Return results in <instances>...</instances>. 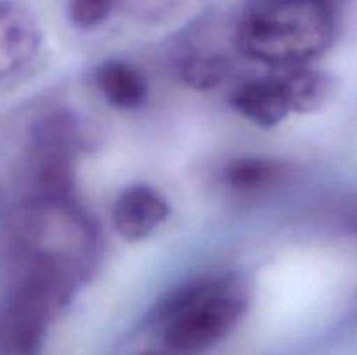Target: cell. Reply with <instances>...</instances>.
Returning a JSON list of instances; mask_svg holds the SVG:
<instances>
[{"instance_id": "9c48e42d", "label": "cell", "mask_w": 357, "mask_h": 355, "mask_svg": "<svg viewBox=\"0 0 357 355\" xmlns=\"http://www.w3.org/2000/svg\"><path fill=\"white\" fill-rule=\"evenodd\" d=\"M288 178V167L281 162L260 157L236 159L223 171V181L230 190L243 195L274 190Z\"/></svg>"}, {"instance_id": "3957f363", "label": "cell", "mask_w": 357, "mask_h": 355, "mask_svg": "<svg viewBox=\"0 0 357 355\" xmlns=\"http://www.w3.org/2000/svg\"><path fill=\"white\" fill-rule=\"evenodd\" d=\"M26 239L35 258L70 271L91 256L94 232L70 200L37 198L26 214Z\"/></svg>"}, {"instance_id": "8fae6325", "label": "cell", "mask_w": 357, "mask_h": 355, "mask_svg": "<svg viewBox=\"0 0 357 355\" xmlns=\"http://www.w3.org/2000/svg\"><path fill=\"white\" fill-rule=\"evenodd\" d=\"M117 9V0H68L70 21L80 30H93Z\"/></svg>"}, {"instance_id": "30bf717a", "label": "cell", "mask_w": 357, "mask_h": 355, "mask_svg": "<svg viewBox=\"0 0 357 355\" xmlns=\"http://www.w3.org/2000/svg\"><path fill=\"white\" fill-rule=\"evenodd\" d=\"M230 68L232 65L223 54H197L185 59L181 77L192 89L209 90L218 87L229 77Z\"/></svg>"}, {"instance_id": "7c38bea8", "label": "cell", "mask_w": 357, "mask_h": 355, "mask_svg": "<svg viewBox=\"0 0 357 355\" xmlns=\"http://www.w3.org/2000/svg\"><path fill=\"white\" fill-rule=\"evenodd\" d=\"M178 0H117V9L145 23L162 21L173 13Z\"/></svg>"}, {"instance_id": "5b68a950", "label": "cell", "mask_w": 357, "mask_h": 355, "mask_svg": "<svg viewBox=\"0 0 357 355\" xmlns=\"http://www.w3.org/2000/svg\"><path fill=\"white\" fill-rule=\"evenodd\" d=\"M40 47L35 17L13 2H0V80L30 65Z\"/></svg>"}, {"instance_id": "ba28073f", "label": "cell", "mask_w": 357, "mask_h": 355, "mask_svg": "<svg viewBox=\"0 0 357 355\" xmlns=\"http://www.w3.org/2000/svg\"><path fill=\"white\" fill-rule=\"evenodd\" d=\"M289 111L314 113L326 106L337 94L338 82L331 73L316 68L293 70L279 80Z\"/></svg>"}, {"instance_id": "4fadbf2b", "label": "cell", "mask_w": 357, "mask_h": 355, "mask_svg": "<svg viewBox=\"0 0 357 355\" xmlns=\"http://www.w3.org/2000/svg\"><path fill=\"white\" fill-rule=\"evenodd\" d=\"M145 355H166V354H160V352H149V354Z\"/></svg>"}, {"instance_id": "52a82bcc", "label": "cell", "mask_w": 357, "mask_h": 355, "mask_svg": "<svg viewBox=\"0 0 357 355\" xmlns=\"http://www.w3.org/2000/svg\"><path fill=\"white\" fill-rule=\"evenodd\" d=\"M101 96L119 110H135L146 101L149 80L138 66L128 61H108L96 72Z\"/></svg>"}, {"instance_id": "277c9868", "label": "cell", "mask_w": 357, "mask_h": 355, "mask_svg": "<svg viewBox=\"0 0 357 355\" xmlns=\"http://www.w3.org/2000/svg\"><path fill=\"white\" fill-rule=\"evenodd\" d=\"M169 216L166 198L149 184H132L121 191L114 204L112 219L119 235L128 242L149 239Z\"/></svg>"}, {"instance_id": "7a4b0ae2", "label": "cell", "mask_w": 357, "mask_h": 355, "mask_svg": "<svg viewBox=\"0 0 357 355\" xmlns=\"http://www.w3.org/2000/svg\"><path fill=\"white\" fill-rule=\"evenodd\" d=\"M246 299L227 281L195 284L166 306L164 345L176 355H202L222 343L246 313Z\"/></svg>"}, {"instance_id": "8992f818", "label": "cell", "mask_w": 357, "mask_h": 355, "mask_svg": "<svg viewBox=\"0 0 357 355\" xmlns=\"http://www.w3.org/2000/svg\"><path fill=\"white\" fill-rule=\"evenodd\" d=\"M232 106L258 127H272L291 111L279 80H253L234 93Z\"/></svg>"}, {"instance_id": "6da1fadb", "label": "cell", "mask_w": 357, "mask_h": 355, "mask_svg": "<svg viewBox=\"0 0 357 355\" xmlns=\"http://www.w3.org/2000/svg\"><path fill=\"white\" fill-rule=\"evenodd\" d=\"M337 35L330 0H257L237 26L239 47L267 65H305Z\"/></svg>"}]
</instances>
